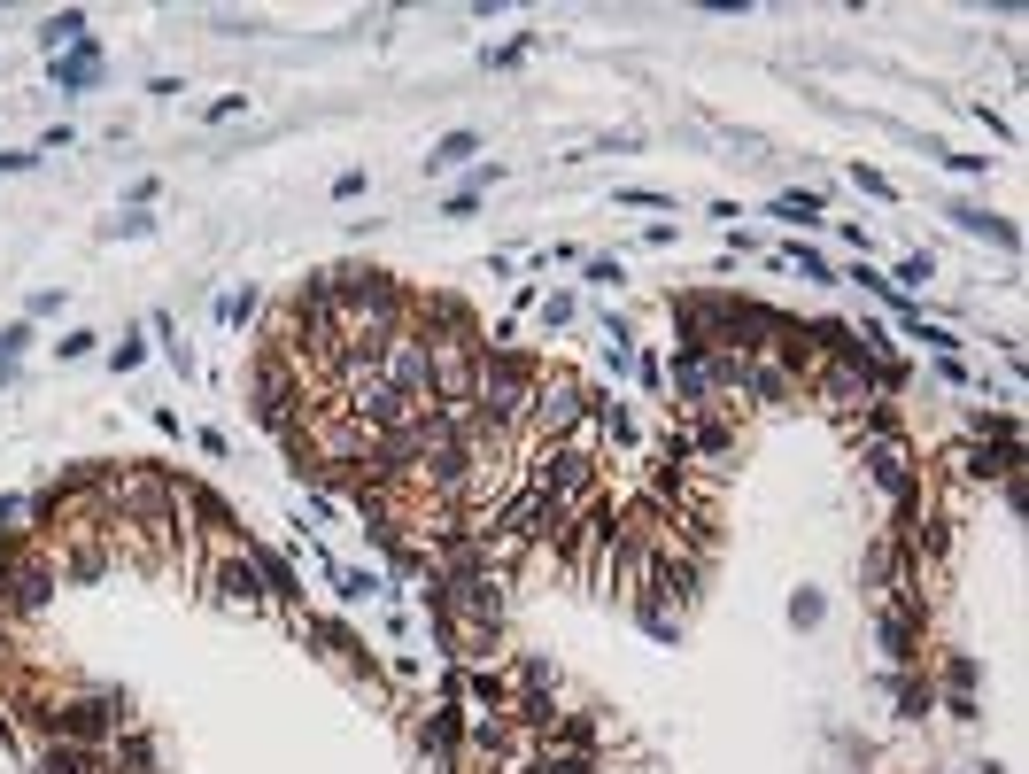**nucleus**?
<instances>
[{"instance_id": "f257e3e1", "label": "nucleus", "mask_w": 1029, "mask_h": 774, "mask_svg": "<svg viewBox=\"0 0 1029 774\" xmlns=\"http://www.w3.org/2000/svg\"><path fill=\"white\" fill-rule=\"evenodd\" d=\"M39 774H109V767H101L86 744H55L47 759H39Z\"/></svg>"}, {"instance_id": "f03ea898", "label": "nucleus", "mask_w": 1029, "mask_h": 774, "mask_svg": "<svg viewBox=\"0 0 1029 774\" xmlns=\"http://www.w3.org/2000/svg\"><path fill=\"white\" fill-rule=\"evenodd\" d=\"M47 47H86V16L70 8V16H47V31H39Z\"/></svg>"}, {"instance_id": "7ed1b4c3", "label": "nucleus", "mask_w": 1029, "mask_h": 774, "mask_svg": "<svg viewBox=\"0 0 1029 774\" xmlns=\"http://www.w3.org/2000/svg\"><path fill=\"white\" fill-rule=\"evenodd\" d=\"M465 155H480V140H472V132H449V140H434V171L465 163Z\"/></svg>"}, {"instance_id": "20e7f679", "label": "nucleus", "mask_w": 1029, "mask_h": 774, "mask_svg": "<svg viewBox=\"0 0 1029 774\" xmlns=\"http://www.w3.org/2000/svg\"><path fill=\"white\" fill-rule=\"evenodd\" d=\"M93 78H101V55H93V47H78V55L62 62V86H93Z\"/></svg>"}, {"instance_id": "39448f33", "label": "nucleus", "mask_w": 1029, "mask_h": 774, "mask_svg": "<svg viewBox=\"0 0 1029 774\" xmlns=\"http://www.w3.org/2000/svg\"><path fill=\"white\" fill-rule=\"evenodd\" d=\"M782 217H821V194H782Z\"/></svg>"}]
</instances>
